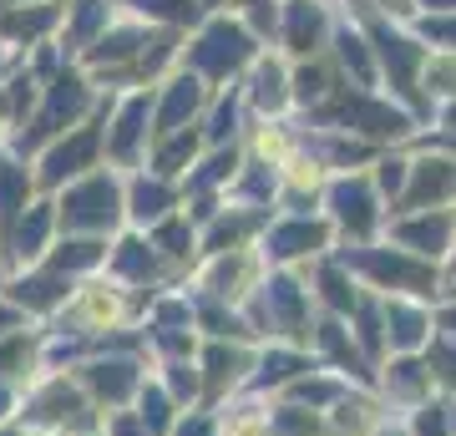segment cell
I'll use <instances>...</instances> for the list:
<instances>
[{"instance_id": "cell-4", "label": "cell", "mask_w": 456, "mask_h": 436, "mask_svg": "<svg viewBox=\"0 0 456 436\" xmlns=\"http://www.w3.org/2000/svg\"><path fill=\"white\" fill-rule=\"evenodd\" d=\"M456 193V158H426L411 168V188H406V209L411 213H431V203Z\"/></svg>"}, {"instance_id": "cell-13", "label": "cell", "mask_w": 456, "mask_h": 436, "mask_svg": "<svg viewBox=\"0 0 456 436\" xmlns=\"http://www.w3.org/2000/svg\"><path fill=\"white\" fill-rule=\"evenodd\" d=\"M365 11H375V16H386V21H416L421 11H416V0H365Z\"/></svg>"}, {"instance_id": "cell-17", "label": "cell", "mask_w": 456, "mask_h": 436, "mask_svg": "<svg viewBox=\"0 0 456 436\" xmlns=\"http://www.w3.org/2000/svg\"><path fill=\"white\" fill-rule=\"evenodd\" d=\"M350 5H360V11H365V0H350Z\"/></svg>"}, {"instance_id": "cell-14", "label": "cell", "mask_w": 456, "mask_h": 436, "mask_svg": "<svg viewBox=\"0 0 456 436\" xmlns=\"http://www.w3.org/2000/svg\"><path fill=\"white\" fill-rule=\"evenodd\" d=\"M375 178H380V193H401V188H406V178H411V162L386 158V162H380V173H375Z\"/></svg>"}, {"instance_id": "cell-10", "label": "cell", "mask_w": 456, "mask_h": 436, "mask_svg": "<svg viewBox=\"0 0 456 436\" xmlns=\"http://www.w3.org/2000/svg\"><path fill=\"white\" fill-rule=\"evenodd\" d=\"M284 71H279V62H264L259 66V77H254V102L259 107H284Z\"/></svg>"}, {"instance_id": "cell-18", "label": "cell", "mask_w": 456, "mask_h": 436, "mask_svg": "<svg viewBox=\"0 0 456 436\" xmlns=\"http://www.w3.org/2000/svg\"><path fill=\"white\" fill-rule=\"evenodd\" d=\"M208 5H218V0H208Z\"/></svg>"}, {"instance_id": "cell-15", "label": "cell", "mask_w": 456, "mask_h": 436, "mask_svg": "<svg viewBox=\"0 0 456 436\" xmlns=\"http://www.w3.org/2000/svg\"><path fill=\"white\" fill-rule=\"evenodd\" d=\"M421 16H456V0H416Z\"/></svg>"}, {"instance_id": "cell-5", "label": "cell", "mask_w": 456, "mask_h": 436, "mask_svg": "<svg viewBox=\"0 0 456 436\" xmlns=\"http://www.w3.org/2000/svg\"><path fill=\"white\" fill-rule=\"evenodd\" d=\"M335 56H340L345 77L355 81V92H370L375 81H380L375 46H370V36L360 31V26H335Z\"/></svg>"}, {"instance_id": "cell-6", "label": "cell", "mask_w": 456, "mask_h": 436, "mask_svg": "<svg viewBox=\"0 0 456 436\" xmlns=\"http://www.w3.org/2000/svg\"><path fill=\"white\" fill-rule=\"evenodd\" d=\"M330 203H335V213H340V224L350 228V234H370V228H375V188L365 178L335 183Z\"/></svg>"}, {"instance_id": "cell-3", "label": "cell", "mask_w": 456, "mask_h": 436, "mask_svg": "<svg viewBox=\"0 0 456 436\" xmlns=\"http://www.w3.org/2000/svg\"><path fill=\"white\" fill-rule=\"evenodd\" d=\"M254 56V36L244 26H233V21H218L208 36H203V46L193 51V62L208 71V77H228L233 66H244Z\"/></svg>"}, {"instance_id": "cell-8", "label": "cell", "mask_w": 456, "mask_h": 436, "mask_svg": "<svg viewBox=\"0 0 456 436\" xmlns=\"http://www.w3.org/2000/svg\"><path fill=\"white\" fill-rule=\"evenodd\" d=\"M421 97H441V102H456V56L452 51H431L421 66Z\"/></svg>"}, {"instance_id": "cell-7", "label": "cell", "mask_w": 456, "mask_h": 436, "mask_svg": "<svg viewBox=\"0 0 456 436\" xmlns=\"http://www.w3.org/2000/svg\"><path fill=\"white\" fill-rule=\"evenodd\" d=\"M452 213H441V209H431V213H411L406 224H395V239L406 243V249H416V254H441L446 243H452Z\"/></svg>"}, {"instance_id": "cell-12", "label": "cell", "mask_w": 456, "mask_h": 436, "mask_svg": "<svg viewBox=\"0 0 456 436\" xmlns=\"http://www.w3.org/2000/svg\"><path fill=\"white\" fill-rule=\"evenodd\" d=\"M320 239H325V234H320L314 224H294V228H284V234H279V243H284L279 254H305V249H314Z\"/></svg>"}, {"instance_id": "cell-11", "label": "cell", "mask_w": 456, "mask_h": 436, "mask_svg": "<svg viewBox=\"0 0 456 436\" xmlns=\"http://www.w3.org/2000/svg\"><path fill=\"white\" fill-rule=\"evenodd\" d=\"M325 92H330V71L320 62H310L299 77H294V97H299V102H320Z\"/></svg>"}, {"instance_id": "cell-9", "label": "cell", "mask_w": 456, "mask_h": 436, "mask_svg": "<svg viewBox=\"0 0 456 436\" xmlns=\"http://www.w3.org/2000/svg\"><path fill=\"white\" fill-rule=\"evenodd\" d=\"M411 36L426 51H452L456 56V16H416L411 21Z\"/></svg>"}, {"instance_id": "cell-16", "label": "cell", "mask_w": 456, "mask_h": 436, "mask_svg": "<svg viewBox=\"0 0 456 436\" xmlns=\"http://www.w3.org/2000/svg\"><path fill=\"white\" fill-rule=\"evenodd\" d=\"M441 128L456 132V102H446V107H441Z\"/></svg>"}, {"instance_id": "cell-1", "label": "cell", "mask_w": 456, "mask_h": 436, "mask_svg": "<svg viewBox=\"0 0 456 436\" xmlns=\"http://www.w3.org/2000/svg\"><path fill=\"white\" fill-rule=\"evenodd\" d=\"M360 31L370 36V46H375V66H380V77L391 81V92L401 102H411L416 112H431V102L421 97V66L431 51L416 41V36L406 31V26H395V21L386 16H375V11H365V26Z\"/></svg>"}, {"instance_id": "cell-2", "label": "cell", "mask_w": 456, "mask_h": 436, "mask_svg": "<svg viewBox=\"0 0 456 436\" xmlns=\"http://www.w3.org/2000/svg\"><path fill=\"white\" fill-rule=\"evenodd\" d=\"M325 41H335V26L320 0H284V46L294 56H314Z\"/></svg>"}]
</instances>
